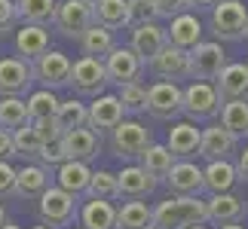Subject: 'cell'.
<instances>
[{"label": "cell", "instance_id": "6da1fadb", "mask_svg": "<svg viewBox=\"0 0 248 229\" xmlns=\"http://www.w3.org/2000/svg\"><path fill=\"white\" fill-rule=\"evenodd\" d=\"M193 223H208L205 199H199V196L171 193L166 202H159L154 208V226L159 229H187Z\"/></svg>", "mask_w": 248, "mask_h": 229}, {"label": "cell", "instance_id": "7a4b0ae2", "mask_svg": "<svg viewBox=\"0 0 248 229\" xmlns=\"http://www.w3.org/2000/svg\"><path fill=\"white\" fill-rule=\"evenodd\" d=\"M215 40L221 43H236L245 40V28H248V9L242 0H217L212 6V18H208Z\"/></svg>", "mask_w": 248, "mask_h": 229}, {"label": "cell", "instance_id": "3957f363", "mask_svg": "<svg viewBox=\"0 0 248 229\" xmlns=\"http://www.w3.org/2000/svg\"><path fill=\"white\" fill-rule=\"evenodd\" d=\"M221 95H217L215 83L208 80H193L184 89V101H181V113L190 122H212L221 113Z\"/></svg>", "mask_w": 248, "mask_h": 229}, {"label": "cell", "instance_id": "277c9868", "mask_svg": "<svg viewBox=\"0 0 248 229\" xmlns=\"http://www.w3.org/2000/svg\"><path fill=\"white\" fill-rule=\"evenodd\" d=\"M108 135H110V153L117 159H138L141 153H144V147L154 141L150 138V129H144L138 119H126V116H123Z\"/></svg>", "mask_w": 248, "mask_h": 229}, {"label": "cell", "instance_id": "5b68a950", "mask_svg": "<svg viewBox=\"0 0 248 229\" xmlns=\"http://www.w3.org/2000/svg\"><path fill=\"white\" fill-rule=\"evenodd\" d=\"M77 196H71L68 189L62 186H49L46 193L37 199V214L46 226H71L77 220Z\"/></svg>", "mask_w": 248, "mask_h": 229}, {"label": "cell", "instance_id": "8992f818", "mask_svg": "<svg viewBox=\"0 0 248 229\" xmlns=\"http://www.w3.org/2000/svg\"><path fill=\"white\" fill-rule=\"evenodd\" d=\"M104 71H108V80L113 86H123V83H138L147 71V61L132 49V46H113V49L104 55Z\"/></svg>", "mask_w": 248, "mask_h": 229}, {"label": "cell", "instance_id": "52a82bcc", "mask_svg": "<svg viewBox=\"0 0 248 229\" xmlns=\"http://www.w3.org/2000/svg\"><path fill=\"white\" fill-rule=\"evenodd\" d=\"M181 101H184V89L171 80H156L147 86V113L154 119H175L181 116Z\"/></svg>", "mask_w": 248, "mask_h": 229}, {"label": "cell", "instance_id": "ba28073f", "mask_svg": "<svg viewBox=\"0 0 248 229\" xmlns=\"http://www.w3.org/2000/svg\"><path fill=\"white\" fill-rule=\"evenodd\" d=\"M227 52L221 40H199L190 49V80H208L215 83V76L224 71Z\"/></svg>", "mask_w": 248, "mask_h": 229}, {"label": "cell", "instance_id": "9c48e42d", "mask_svg": "<svg viewBox=\"0 0 248 229\" xmlns=\"http://www.w3.org/2000/svg\"><path fill=\"white\" fill-rule=\"evenodd\" d=\"M31 64H34V80L40 83L43 89H64V86L71 83L74 61L59 49H46L43 55H37Z\"/></svg>", "mask_w": 248, "mask_h": 229}, {"label": "cell", "instance_id": "30bf717a", "mask_svg": "<svg viewBox=\"0 0 248 229\" xmlns=\"http://www.w3.org/2000/svg\"><path fill=\"white\" fill-rule=\"evenodd\" d=\"M108 71H104V61L101 58H92V55H83L80 61H74L71 68V89L83 95V98H95V95L104 92V86H108Z\"/></svg>", "mask_w": 248, "mask_h": 229}, {"label": "cell", "instance_id": "8fae6325", "mask_svg": "<svg viewBox=\"0 0 248 229\" xmlns=\"http://www.w3.org/2000/svg\"><path fill=\"white\" fill-rule=\"evenodd\" d=\"M92 22H95V9H92V3H86V0H62V3L55 6L52 25L59 28L64 37H71V40H80L83 31Z\"/></svg>", "mask_w": 248, "mask_h": 229}, {"label": "cell", "instance_id": "7c38bea8", "mask_svg": "<svg viewBox=\"0 0 248 229\" xmlns=\"http://www.w3.org/2000/svg\"><path fill=\"white\" fill-rule=\"evenodd\" d=\"M34 64L28 58H0V98L3 95H25L34 89Z\"/></svg>", "mask_w": 248, "mask_h": 229}, {"label": "cell", "instance_id": "4fadbf2b", "mask_svg": "<svg viewBox=\"0 0 248 229\" xmlns=\"http://www.w3.org/2000/svg\"><path fill=\"white\" fill-rule=\"evenodd\" d=\"M147 68L154 71L159 80H171V83H178V80H190V52H187V49H181V46L166 43L163 49H159L154 58H150Z\"/></svg>", "mask_w": 248, "mask_h": 229}, {"label": "cell", "instance_id": "5bb4252c", "mask_svg": "<svg viewBox=\"0 0 248 229\" xmlns=\"http://www.w3.org/2000/svg\"><path fill=\"white\" fill-rule=\"evenodd\" d=\"M166 186L169 193H178V196H199L205 189L202 168L193 159H175L171 171L166 174Z\"/></svg>", "mask_w": 248, "mask_h": 229}, {"label": "cell", "instance_id": "9a60e30c", "mask_svg": "<svg viewBox=\"0 0 248 229\" xmlns=\"http://www.w3.org/2000/svg\"><path fill=\"white\" fill-rule=\"evenodd\" d=\"M123 116H126V107H123L120 95L101 92V95H95L92 104H89V129L98 131V135H108Z\"/></svg>", "mask_w": 248, "mask_h": 229}, {"label": "cell", "instance_id": "2e32d148", "mask_svg": "<svg viewBox=\"0 0 248 229\" xmlns=\"http://www.w3.org/2000/svg\"><path fill=\"white\" fill-rule=\"evenodd\" d=\"M49 186H52V168H46L43 162H31V165L16 168L13 196H18V199H40Z\"/></svg>", "mask_w": 248, "mask_h": 229}, {"label": "cell", "instance_id": "e0dca14e", "mask_svg": "<svg viewBox=\"0 0 248 229\" xmlns=\"http://www.w3.org/2000/svg\"><path fill=\"white\" fill-rule=\"evenodd\" d=\"M215 89L221 101H248V64L227 61L224 71L215 76Z\"/></svg>", "mask_w": 248, "mask_h": 229}, {"label": "cell", "instance_id": "ac0fdd59", "mask_svg": "<svg viewBox=\"0 0 248 229\" xmlns=\"http://www.w3.org/2000/svg\"><path fill=\"white\" fill-rule=\"evenodd\" d=\"M62 147H64V156L68 159H80V162H92L101 150V135L92 131L89 126H80V129H68L62 135Z\"/></svg>", "mask_w": 248, "mask_h": 229}, {"label": "cell", "instance_id": "d6986e66", "mask_svg": "<svg viewBox=\"0 0 248 229\" xmlns=\"http://www.w3.org/2000/svg\"><path fill=\"white\" fill-rule=\"evenodd\" d=\"M236 144H239V141H236L221 122H212V126L202 129V135H199V156H202L205 162H212V159H233Z\"/></svg>", "mask_w": 248, "mask_h": 229}, {"label": "cell", "instance_id": "ffe728a7", "mask_svg": "<svg viewBox=\"0 0 248 229\" xmlns=\"http://www.w3.org/2000/svg\"><path fill=\"white\" fill-rule=\"evenodd\" d=\"M205 208H208V223H215V226L239 223V220H245V214H248V205L233 193V189H230V193H212V199L205 202Z\"/></svg>", "mask_w": 248, "mask_h": 229}, {"label": "cell", "instance_id": "44dd1931", "mask_svg": "<svg viewBox=\"0 0 248 229\" xmlns=\"http://www.w3.org/2000/svg\"><path fill=\"white\" fill-rule=\"evenodd\" d=\"M89 177H92V168L89 162H80V159H64L59 168L52 171V180L55 186L68 189L71 196H86V189H89Z\"/></svg>", "mask_w": 248, "mask_h": 229}, {"label": "cell", "instance_id": "7402d4cb", "mask_svg": "<svg viewBox=\"0 0 248 229\" xmlns=\"http://www.w3.org/2000/svg\"><path fill=\"white\" fill-rule=\"evenodd\" d=\"M156 186H159L156 180L150 177L141 165H135V162L117 171V189H120V199H147Z\"/></svg>", "mask_w": 248, "mask_h": 229}, {"label": "cell", "instance_id": "603a6c76", "mask_svg": "<svg viewBox=\"0 0 248 229\" xmlns=\"http://www.w3.org/2000/svg\"><path fill=\"white\" fill-rule=\"evenodd\" d=\"M169 43L166 37V28L156 25V22H144V25H132V37H129V46L135 49L141 58H144L150 64V58L163 49V46Z\"/></svg>", "mask_w": 248, "mask_h": 229}, {"label": "cell", "instance_id": "cb8c5ba5", "mask_svg": "<svg viewBox=\"0 0 248 229\" xmlns=\"http://www.w3.org/2000/svg\"><path fill=\"white\" fill-rule=\"evenodd\" d=\"M166 37L171 46H181V49H193V46L202 40V22H199V15H193L187 9V13H181L175 18H169V28H166Z\"/></svg>", "mask_w": 248, "mask_h": 229}, {"label": "cell", "instance_id": "d4e9b609", "mask_svg": "<svg viewBox=\"0 0 248 229\" xmlns=\"http://www.w3.org/2000/svg\"><path fill=\"white\" fill-rule=\"evenodd\" d=\"M77 220L83 229H117V205L113 199H92L83 202L77 211Z\"/></svg>", "mask_w": 248, "mask_h": 229}, {"label": "cell", "instance_id": "484cf974", "mask_svg": "<svg viewBox=\"0 0 248 229\" xmlns=\"http://www.w3.org/2000/svg\"><path fill=\"white\" fill-rule=\"evenodd\" d=\"M199 135H202V129H196V122L181 119L169 129L166 147L175 153L178 159H193V156H199Z\"/></svg>", "mask_w": 248, "mask_h": 229}, {"label": "cell", "instance_id": "4316f807", "mask_svg": "<svg viewBox=\"0 0 248 229\" xmlns=\"http://www.w3.org/2000/svg\"><path fill=\"white\" fill-rule=\"evenodd\" d=\"M46 49H49V28L22 22V28L16 31V52L22 55V58L34 61L37 55H43Z\"/></svg>", "mask_w": 248, "mask_h": 229}, {"label": "cell", "instance_id": "83f0119b", "mask_svg": "<svg viewBox=\"0 0 248 229\" xmlns=\"http://www.w3.org/2000/svg\"><path fill=\"white\" fill-rule=\"evenodd\" d=\"M175 153H171L166 144H154V141H150V144L144 147V153H141L138 156V165L147 171L150 177L156 180V184H163L166 180V174L171 171V165H175Z\"/></svg>", "mask_w": 248, "mask_h": 229}, {"label": "cell", "instance_id": "f1b7e54d", "mask_svg": "<svg viewBox=\"0 0 248 229\" xmlns=\"http://www.w3.org/2000/svg\"><path fill=\"white\" fill-rule=\"evenodd\" d=\"M202 180L208 193H230L239 184V174H236V165L230 159H212L202 168Z\"/></svg>", "mask_w": 248, "mask_h": 229}, {"label": "cell", "instance_id": "f546056e", "mask_svg": "<svg viewBox=\"0 0 248 229\" xmlns=\"http://www.w3.org/2000/svg\"><path fill=\"white\" fill-rule=\"evenodd\" d=\"M80 46H83V55H92V58H104V55H108L113 46H117V31H110V28H108V25H101V22H92V25L83 31Z\"/></svg>", "mask_w": 248, "mask_h": 229}, {"label": "cell", "instance_id": "4dcf8cb0", "mask_svg": "<svg viewBox=\"0 0 248 229\" xmlns=\"http://www.w3.org/2000/svg\"><path fill=\"white\" fill-rule=\"evenodd\" d=\"M154 226V208H147L141 199H126L117 205V229H147Z\"/></svg>", "mask_w": 248, "mask_h": 229}, {"label": "cell", "instance_id": "1f68e13d", "mask_svg": "<svg viewBox=\"0 0 248 229\" xmlns=\"http://www.w3.org/2000/svg\"><path fill=\"white\" fill-rule=\"evenodd\" d=\"M217 116H221V126L230 131L236 141L248 138V101H224Z\"/></svg>", "mask_w": 248, "mask_h": 229}, {"label": "cell", "instance_id": "d6a6232c", "mask_svg": "<svg viewBox=\"0 0 248 229\" xmlns=\"http://www.w3.org/2000/svg\"><path fill=\"white\" fill-rule=\"evenodd\" d=\"M55 6H59L55 0H16L18 22H28V25H52Z\"/></svg>", "mask_w": 248, "mask_h": 229}, {"label": "cell", "instance_id": "836d02e7", "mask_svg": "<svg viewBox=\"0 0 248 229\" xmlns=\"http://www.w3.org/2000/svg\"><path fill=\"white\" fill-rule=\"evenodd\" d=\"M92 9H95V22L108 25L110 31L129 28V3L126 0H98Z\"/></svg>", "mask_w": 248, "mask_h": 229}, {"label": "cell", "instance_id": "e575fe53", "mask_svg": "<svg viewBox=\"0 0 248 229\" xmlns=\"http://www.w3.org/2000/svg\"><path fill=\"white\" fill-rule=\"evenodd\" d=\"M25 122H31V116H28V104L22 95H3L0 98V129H22Z\"/></svg>", "mask_w": 248, "mask_h": 229}, {"label": "cell", "instance_id": "d590c367", "mask_svg": "<svg viewBox=\"0 0 248 229\" xmlns=\"http://www.w3.org/2000/svg\"><path fill=\"white\" fill-rule=\"evenodd\" d=\"M25 104H28V116L31 119H46L59 113L62 98L55 95V89H37V92H28Z\"/></svg>", "mask_w": 248, "mask_h": 229}, {"label": "cell", "instance_id": "8d00e7d4", "mask_svg": "<svg viewBox=\"0 0 248 229\" xmlns=\"http://www.w3.org/2000/svg\"><path fill=\"white\" fill-rule=\"evenodd\" d=\"M13 147H16V156H22V159H37V156H40L43 138L37 135L34 122H25L22 129L13 131Z\"/></svg>", "mask_w": 248, "mask_h": 229}, {"label": "cell", "instance_id": "74e56055", "mask_svg": "<svg viewBox=\"0 0 248 229\" xmlns=\"http://www.w3.org/2000/svg\"><path fill=\"white\" fill-rule=\"evenodd\" d=\"M55 119L62 122V129H80V126H89V104H83L80 98H68L59 104V113Z\"/></svg>", "mask_w": 248, "mask_h": 229}, {"label": "cell", "instance_id": "f35d334b", "mask_svg": "<svg viewBox=\"0 0 248 229\" xmlns=\"http://www.w3.org/2000/svg\"><path fill=\"white\" fill-rule=\"evenodd\" d=\"M117 95L123 101V107H126V116L132 113V116H138V113H147V86L138 83H123L117 86Z\"/></svg>", "mask_w": 248, "mask_h": 229}, {"label": "cell", "instance_id": "ab89813d", "mask_svg": "<svg viewBox=\"0 0 248 229\" xmlns=\"http://www.w3.org/2000/svg\"><path fill=\"white\" fill-rule=\"evenodd\" d=\"M86 196H92V199H120V189H117V174H113V171H104V168L92 171Z\"/></svg>", "mask_w": 248, "mask_h": 229}, {"label": "cell", "instance_id": "60d3db41", "mask_svg": "<svg viewBox=\"0 0 248 229\" xmlns=\"http://www.w3.org/2000/svg\"><path fill=\"white\" fill-rule=\"evenodd\" d=\"M129 3V28L132 25H144V22H156V3L154 0H126Z\"/></svg>", "mask_w": 248, "mask_h": 229}, {"label": "cell", "instance_id": "b9f144b4", "mask_svg": "<svg viewBox=\"0 0 248 229\" xmlns=\"http://www.w3.org/2000/svg\"><path fill=\"white\" fill-rule=\"evenodd\" d=\"M43 162L46 168H59L64 159V147H62V138H55V141H43V147H40V156H37Z\"/></svg>", "mask_w": 248, "mask_h": 229}, {"label": "cell", "instance_id": "7bdbcfd3", "mask_svg": "<svg viewBox=\"0 0 248 229\" xmlns=\"http://www.w3.org/2000/svg\"><path fill=\"white\" fill-rule=\"evenodd\" d=\"M31 122H34L37 135H40L43 141H55V138H62V135H64L62 122L55 119V116H46V119H31Z\"/></svg>", "mask_w": 248, "mask_h": 229}, {"label": "cell", "instance_id": "ee69618b", "mask_svg": "<svg viewBox=\"0 0 248 229\" xmlns=\"http://www.w3.org/2000/svg\"><path fill=\"white\" fill-rule=\"evenodd\" d=\"M18 13H16V0H0V37L16 31Z\"/></svg>", "mask_w": 248, "mask_h": 229}, {"label": "cell", "instance_id": "f6af8a7d", "mask_svg": "<svg viewBox=\"0 0 248 229\" xmlns=\"http://www.w3.org/2000/svg\"><path fill=\"white\" fill-rule=\"evenodd\" d=\"M16 189V168L9 165V159H0V199H9Z\"/></svg>", "mask_w": 248, "mask_h": 229}, {"label": "cell", "instance_id": "bcb514c9", "mask_svg": "<svg viewBox=\"0 0 248 229\" xmlns=\"http://www.w3.org/2000/svg\"><path fill=\"white\" fill-rule=\"evenodd\" d=\"M154 3H156L159 18H175L190 9V0H154Z\"/></svg>", "mask_w": 248, "mask_h": 229}, {"label": "cell", "instance_id": "7dc6e473", "mask_svg": "<svg viewBox=\"0 0 248 229\" xmlns=\"http://www.w3.org/2000/svg\"><path fill=\"white\" fill-rule=\"evenodd\" d=\"M13 156H16L13 131H9V129H0V159H13Z\"/></svg>", "mask_w": 248, "mask_h": 229}, {"label": "cell", "instance_id": "c3c4849f", "mask_svg": "<svg viewBox=\"0 0 248 229\" xmlns=\"http://www.w3.org/2000/svg\"><path fill=\"white\" fill-rule=\"evenodd\" d=\"M236 174H239V180H245L248 184V147H242V150H236Z\"/></svg>", "mask_w": 248, "mask_h": 229}, {"label": "cell", "instance_id": "681fc988", "mask_svg": "<svg viewBox=\"0 0 248 229\" xmlns=\"http://www.w3.org/2000/svg\"><path fill=\"white\" fill-rule=\"evenodd\" d=\"M215 3H217V0H190V9H193V6L196 9H212Z\"/></svg>", "mask_w": 248, "mask_h": 229}, {"label": "cell", "instance_id": "f907efd6", "mask_svg": "<svg viewBox=\"0 0 248 229\" xmlns=\"http://www.w3.org/2000/svg\"><path fill=\"white\" fill-rule=\"evenodd\" d=\"M217 229H248V226H242V220H239V223H221Z\"/></svg>", "mask_w": 248, "mask_h": 229}, {"label": "cell", "instance_id": "816d5d0a", "mask_svg": "<svg viewBox=\"0 0 248 229\" xmlns=\"http://www.w3.org/2000/svg\"><path fill=\"white\" fill-rule=\"evenodd\" d=\"M0 229H22V226H18V223H13V220H6L3 226H0Z\"/></svg>", "mask_w": 248, "mask_h": 229}, {"label": "cell", "instance_id": "f5cc1de1", "mask_svg": "<svg viewBox=\"0 0 248 229\" xmlns=\"http://www.w3.org/2000/svg\"><path fill=\"white\" fill-rule=\"evenodd\" d=\"M3 223H6V208L0 205V226H3Z\"/></svg>", "mask_w": 248, "mask_h": 229}, {"label": "cell", "instance_id": "db71d44e", "mask_svg": "<svg viewBox=\"0 0 248 229\" xmlns=\"http://www.w3.org/2000/svg\"><path fill=\"white\" fill-rule=\"evenodd\" d=\"M187 229H212L208 223H193V226H187Z\"/></svg>", "mask_w": 248, "mask_h": 229}, {"label": "cell", "instance_id": "11a10c76", "mask_svg": "<svg viewBox=\"0 0 248 229\" xmlns=\"http://www.w3.org/2000/svg\"><path fill=\"white\" fill-rule=\"evenodd\" d=\"M31 229H52V226H46V223H43V226H31Z\"/></svg>", "mask_w": 248, "mask_h": 229}, {"label": "cell", "instance_id": "9f6ffc18", "mask_svg": "<svg viewBox=\"0 0 248 229\" xmlns=\"http://www.w3.org/2000/svg\"><path fill=\"white\" fill-rule=\"evenodd\" d=\"M86 3H92V6H95V3H98V0H86Z\"/></svg>", "mask_w": 248, "mask_h": 229}, {"label": "cell", "instance_id": "6f0895ef", "mask_svg": "<svg viewBox=\"0 0 248 229\" xmlns=\"http://www.w3.org/2000/svg\"><path fill=\"white\" fill-rule=\"evenodd\" d=\"M245 40H248V28H245Z\"/></svg>", "mask_w": 248, "mask_h": 229}, {"label": "cell", "instance_id": "680465c9", "mask_svg": "<svg viewBox=\"0 0 248 229\" xmlns=\"http://www.w3.org/2000/svg\"><path fill=\"white\" fill-rule=\"evenodd\" d=\"M147 229H159V226H147Z\"/></svg>", "mask_w": 248, "mask_h": 229}]
</instances>
